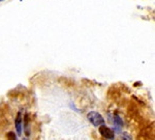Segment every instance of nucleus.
I'll return each instance as SVG.
<instances>
[{
    "instance_id": "2",
    "label": "nucleus",
    "mask_w": 155,
    "mask_h": 140,
    "mask_svg": "<svg viewBox=\"0 0 155 140\" xmlns=\"http://www.w3.org/2000/svg\"><path fill=\"white\" fill-rule=\"evenodd\" d=\"M99 133L104 138H106L107 140H114L115 138V133L112 129H110L109 127H107L106 125H102V126H99L98 129Z\"/></svg>"
},
{
    "instance_id": "1",
    "label": "nucleus",
    "mask_w": 155,
    "mask_h": 140,
    "mask_svg": "<svg viewBox=\"0 0 155 140\" xmlns=\"http://www.w3.org/2000/svg\"><path fill=\"white\" fill-rule=\"evenodd\" d=\"M87 118L88 121L93 125L94 127H99L104 125V117L101 115V113H98L97 111H90L87 114Z\"/></svg>"
},
{
    "instance_id": "5",
    "label": "nucleus",
    "mask_w": 155,
    "mask_h": 140,
    "mask_svg": "<svg viewBox=\"0 0 155 140\" xmlns=\"http://www.w3.org/2000/svg\"><path fill=\"white\" fill-rule=\"evenodd\" d=\"M6 140H18L17 138V135L15 132H7L6 134Z\"/></svg>"
},
{
    "instance_id": "4",
    "label": "nucleus",
    "mask_w": 155,
    "mask_h": 140,
    "mask_svg": "<svg viewBox=\"0 0 155 140\" xmlns=\"http://www.w3.org/2000/svg\"><path fill=\"white\" fill-rule=\"evenodd\" d=\"M113 124H114V127H115V129H116L117 132L121 131L122 125H123V124H122V121H121V118H120V116L114 115V117H113Z\"/></svg>"
},
{
    "instance_id": "3",
    "label": "nucleus",
    "mask_w": 155,
    "mask_h": 140,
    "mask_svg": "<svg viewBox=\"0 0 155 140\" xmlns=\"http://www.w3.org/2000/svg\"><path fill=\"white\" fill-rule=\"evenodd\" d=\"M15 124H16V130L18 135L21 136L22 132H23V119H22V114L21 112H18L16 116V121H15Z\"/></svg>"
},
{
    "instance_id": "6",
    "label": "nucleus",
    "mask_w": 155,
    "mask_h": 140,
    "mask_svg": "<svg viewBox=\"0 0 155 140\" xmlns=\"http://www.w3.org/2000/svg\"><path fill=\"white\" fill-rule=\"evenodd\" d=\"M121 138H122V140H132L131 136L128 133H126V132H124V133L121 134Z\"/></svg>"
},
{
    "instance_id": "7",
    "label": "nucleus",
    "mask_w": 155,
    "mask_h": 140,
    "mask_svg": "<svg viewBox=\"0 0 155 140\" xmlns=\"http://www.w3.org/2000/svg\"><path fill=\"white\" fill-rule=\"evenodd\" d=\"M24 140H27V139H26V138H25V139H24Z\"/></svg>"
}]
</instances>
